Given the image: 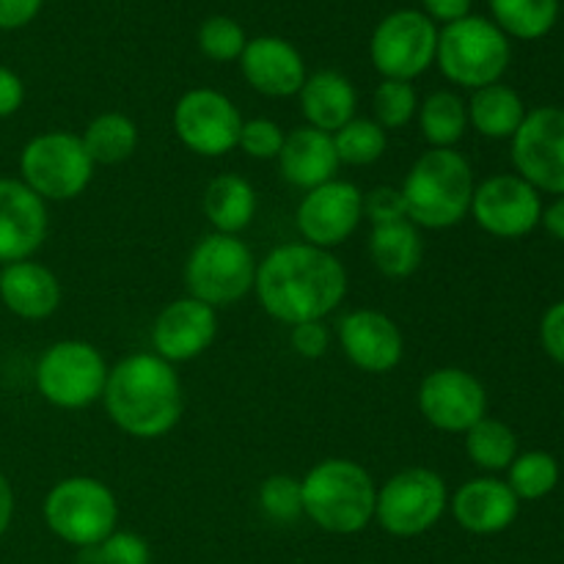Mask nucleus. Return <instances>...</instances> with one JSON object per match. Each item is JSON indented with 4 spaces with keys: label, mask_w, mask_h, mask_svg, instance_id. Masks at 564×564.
Listing matches in <instances>:
<instances>
[{
    "label": "nucleus",
    "mask_w": 564,
    "mask_h": 564,
    "mask_svg": "<svg viewBox=\"0 0 564 564\" xmlns=\"http://www.w3.org/2000/svg\"><path fill=\"white\" fill-rule=\"evenodd\" d=\"M466 455L482 471H507L521 452H518V435L510 424L499 419H479L466 433Z\"/></svg>",
    "instance_id": "7c9ffc66"
},
{
    "label": "nucleus",
    "mask_w": 564,
    "mask_h": 564,
    "mask_svg": "<svg viewBox=\"0 0 564 564\" xmlns=\"http://www.w3.org/2000/svg\"><path fill=\"white\" fill-rule=\"evenodd\" d=\"M11 518H14V488L6 479V474L0 471V538L11 527Z\"/></svg>",
    "instance_id": "49530a36"
},
{
    "label": "nucleus",
    "mask_w": 564,
    "mask_h": 564,
    "mask_svg": "<svg viewBox=\"0 0 564 564\" xmlns=\"http://www.w3.org/2000/svg\"><path fill=\"white\" fill-rule=\"evenodd\" d=\"M364 218H369V224H394V220H408L405 198H402L400 187L380 185L375 191L364 193Z\"/></svg>",
    "instance_id": "58836bf2"
},
{
    "label": "nucleus",
    "mask_w": 564,
    "mask_h": 564,
    "mask_svg": "<svg viewBox=\"0 0 564 564\" xmlns=\"http://www.w3.org/2000/svg\"><path fill=\"white\" fill-rule=\"evenodd\" d=\"M468 127L490 141H505L518 132V127L527 119V105L516 88L505 83L477 88L468 99Z\"/></svg>",
    "instance_id": "a878e982"
},
{
    "label": "nucleus",
    "mask_w": 564,
    "mask_h": 564,
    "mask_svg": "<svg viewBox=\"0 0 564 564\" xmlns=\"http://www.w3.org/2000/svg\"><path fill=\"white\" fill-rule=\"evenodd\" d=\"M25 102V83L9 66H0V119H9Z\"/></svg>",
    "instance_id": "37998d69"
},
{
    "label": "nucleus",
    "mask_w": 564,
    "mask_h": 564,
    "mask_svg": "<svg viewBox=\"0 0 564 564\" xmlns=\"http://www.w3.org/2000/svg\"><path fill=\"white\" fill-rule=\"evenodd\" d=\"M540 224L545 226V231H549L554 240L564 242V196L554 198L549 207H543V218H540Z\"/></svg>",
    "instance_id": "a18cd8bd"
},
{
    "label": "nucleus",
    "mask_w": 564,
    "mask_h": 564,
    "mask_svg": "<svg viewBox=\"0 0 564 564\" xmlns=\"http://www.w3.org/2000/svg\"><path fill=\"white\" fill-rule=\"evenodd\" d=\"M286 132L281 130L279 121L273 119H248L242 121L240 141L237 149L253 160H279L281 147H284Z\"/></svg>",
    "instance_id": "e433bc0d"
},
{
    "label": "nucleus",
    "mask_w": 564,
    "mask_h": 564,
    "mask_svg": "<svg viewBox=\"0 0 564 564\" xmlns=\"http://www.w3.org/2000/svg\"><path fill=\"white\" fill-rule=\"evenodd\" d=\"M494 22L507 39H534L549 36L560 17V0H488Z\"/></svg>",
    "instance_id": "c756f323"
},
{
    "label": "nucleus",
    "mask_w": 564,
    "mask_h": 564,
    "mask_svg": "<svg viewBox=\"0 0 564 564\" xmlns=\"http://www.w3.org/2000/svg\"><path fill=\"white\" fill-rule=\"evenodd\" d=\"M110 367L94 345L64 339L50 345L36 364V389L42 400L61 411H83L102 400Z\"/></svg>",
    "instance_id": "1a4fd4ad"
},
{
    "label": "nucleus",
    "mask_w": 564,
    "mask_h": 564,
    "mask_svg": "<svg viewBox=\"0 0 564 564\" xmlns=\"http://www.w3.org/2000/svg\"><path fill=\"white\" fill-rule=\"evenodd\" d=\"M290 345L301 358H306V361H317V358H323L325 352H328L330 334L328 328H325L323 319H319V323H301L292 328Z\"/></svg>",
    "instance_id": "ea45409f"
},
{
    "label": "nucleus",
    "mask_w": 564,
    "mask_h": 564,
    "mask_svg": "<svg viewBox=\"0 0 564 564\" xmlns=\"http://www.w3.org/2000/svg\"><path fill=\"white\" fill-rule=\"evenodd\" d=\"M97 549V564H152L149 543L135 532H113Z\"/></svg>",
    "instance_id": "4c0bfd02"
},
{
    "label": "nucleus",
    "mask_w": 564,
    "mask_h": 564,
    "mask_svg": "<svg viewBox=\"0 0 564 564\" xmlns=\"http://www.w3.org/2000/svg\"><path fill=\"white\" fill-rule=\"evenodd\" d=\"M471 3L474 0H422L424 14L433 22H444V25L471 14Z\"/></svg>",
    "instance_id": "c03bdc74"
},
{
    "label": "nucleus",
    "mask_w": 564,
    "mask_h": 564,
    "mask_svg": "<svg viewBox=\"0 0 564 564\" xmlns=\"http://www.w3.org/2000/svg\"><path fill=\"white\" fill-rule=\"evenodd\" d=\"M257 259L253 251L231 235L202 237L187 253L185 286L187 295L207 303L215 312L240 303L248 292H253L257 281Z\"/></svg>",
    "instance_id": "0eeeda50"
},
{
    "label": "nucleus",
    "mask_w": 564,
    "mask_h": 564,
    "mask_svg": "<svg viewBox=\"0 0 564 564\" xmlns=\"http://www.w3.org/2000/svg\"><path fill=\"white\" fill-rule=\"evenodd\" d=\"M419 130L430 149H455L468 130V108L455 91H433L419 105Z\"/></svg>",
    "instance_id": "c85d7f7f"
},
{
    "label": "nucleus",
    "mask_w": 564,
    "mask_h": 564,
    "mask_svg": "<svg viewBox=\"0 0 564 564\" xmlns=\"http://www.w3.org/2000/svg\"><path fill=\"white\" fill-rule=\"evenodd\" d=\"M507 471H510L507 485L518 496V501H540L554 494L560 485V463L551 452L543 449L518 455Z\"/></svg>",
    "instance_id": "2f4dec72"
},
{
    "label": "nucleus",
    "mask_w": 564,
    "mask_h": 564,
    "mask_svg": "<svg viewBox=\"0 0 564 564\" xmlns=\"http://www.w3.org/2000/svg\"><path fill=\"white\" fill-rule=\"evenodd\" d=\"M372 110L375 121H378L386 132L402 130V127L411 124L419 113L416 88L408 80H383L375 88Z\"/></svg>",
    "instance_id": "72a5a7b5"
},
{
    "label": "nucleus",
    "mask_w": 564,
    "mask_h": 564,
    "mask_svg": "<svg viewBox=\"0 0 564 564\" xmlns=\"http://www.w3.org/2000/svg\"><path fill=\"white\" fill-rule=\"evenodd\" d=\"M240 69L253 91L273 99L297 97L308 77L301 50L281 36L248 39L240 55Z\"/></svg>",
    "instance_id": "aec40b11"
},
{
    "label": "nucleus",
    "mask_w": 564,
    "mask_h": 564,
    "mask_svg": "<svg viewBox=\"0 0 564 564\" xmlns=\"http://www.w3.org/2000/svg\"><path fill=\"white\" fill-rule=\"evenodd\" d=\"M449 507L457 527L466 529L468 534L490 538L516 523L521 501L501 479L474 477L457 488V494L449 499Z\"/></svg>",
    "instance_id": "412c9836"
},
{
    "label": "nucleus",
    "mask_w": 564,
    "mask_h": 564,
    "mask_svg": "<svg viewBox=\"0 0 564 564\" xmlns=\"http://www.w3.org/2000/svg\"><path fill=\"white\" fill-rule=\"evenodd\" d=\"M102 402L110 422L130 438L141 441L169 435L185 411L182 380L174 364L154 352H132L110 367Z\"/></svg>",
    "instance_id": "f03ea898"
},
{
    "label": "nucleus",
    "mask_w": 564,
    "mask_h": 564,
    "mask_svg": "<svg viewBox=\"0 0 564 564\" xmlns=\"http://www.w3.org/2000/svg\"><path fill=\"white\" fill-rule=\"evenodd\" d=\"M341 352L356 369L369 375H389L405 356L402 330L389 314L375 308H352L336 325Z\"/></svg>",
    "instance_id": "f3484780"
},
{
    "label": "nucleus",
    "mask_w": 564,
    "mask_h": 564,
    "mask_svg": "<svg viewBox=\"0 0 564 564\" xmlns=\"http://www.w3.org/2000/svg\"><path fill=\"white\" fill-rule=\"evenodd\" d=\"M339 154H336L334 135L314 127H297L286 132L284 147L279 154V169L290 185L301 191L325 185L339 174Z\"/></svg>",
    "instance_id": "5701e85b"
},
{
    "label": "nucleus",
    "mask_w": 564,
    "mask_h": 564,
    "mask_svg": "<svg viewBox=\"0 0 564 564\" xmlns=\"http://www.w3.org/2000/svg\"><path fill=\"white\" fill-rule=\"evenodd\" d=\"M94 160L88 158L80 135L66 130L39 132L22 147V182L42 202H72L83 196L94 180Z\"/></svg>",
    "instance_id": "6e6552de"
},
{
    "label": "nucleus",
    "mask_w": 564,
    "mask_h": 564,
    "mask_svg": "<svg viewBox=\"0 0 564 564\" xmlns=\"http://www.w3.org/2000/svg\"><path fill=\"white\" fill-rule=\"evenodd\" d=\"M218 336V314L196 297H180L160 308L152 323V352L169 364L204 356Z\"/></svg>",
    "instance_id": "a211bd4d"
},
{
    "label": "nucleus",
    "mask_w": 564,
    "mask_h": 564,
    "mask_svg": "<svg viewBox=\"0 0 564 564\" xmlns=\"http://www.w3.org/2000/svg\"><path fill=\"white\" fill-rule=\"evenodd\" d=\"M369 257H372L378 273H383L386 279H408V275H413L424 257L419 226H413L411 220L372 226Z\"/></svg>",
    "instance_id": "bb28decb"
},
{
    "label": "nucleus",
    "mask_w": 564,
    "mask_h": 564,
    "mask_svg": "<svg viewBox=\"0 0 564 564\" xmlns=\"http://www.w3.org/2000/svg\"><path fill=\"white\" fill-rule=\"evenodd\" d=\"M61 281L44 264L33 259L3 264L0 270V301L11 314L22 319H47L61 306Z\"/></svg>",
    "instance_id": "4be33fe9"
},
{
    "label": "nucleus",
    "mask_w": 564,
    "mask_h": 564,
    "mask_svg": "<svg viewBox=\"0 0 564 564\" xmlns=\"http://www.w3.org/2000/svg\"><path fill=\"white\" fill-rule=\"evenodd\" d=\"M171 124L187 152L198 158H224L237 149L242 116L226 94L215 88H191L176 99Z\"/></svg>",
    "instance_id": "f8f14e48"
},
{
    "label": "nucleus",
    "mask_w": 564,
    "mask_h": 564,
    "mask_svg": "<svg viewBox=\"0 0 564 564\" xmlns=\"http://www.w3.org/2000/svg\"><path fill=\"white\" fill-rule=\"evenodd\" d=\"M510 58V39L494 20L468 14L438 31L435 64L446 80L460 88L477 91V88L501 83Z\"/></svg>",
    "instance_id": "39448f33"
},
{
    "label": "nucleus",
    "mask_w": 564,
    "mask_h": 564,
    "mask_svg": "<svg viewBox=\"0 0 564 564\" xmlns=\"http://www.w3.org/2000/svg\"><path fill=\"white\" fill-rule=\"evenodd\" d=\"M471 163L457 149H427L402 182L408 220L419 229H452L471 213Z\"/></svg>",
    "instance_id": "20e7f679"
},
{
    "label": "nucleus",
    "mask_w": 564,
    "mask_h": 564,
    "mask_svg": "<svg viewBox=\"0 0 564 564\" xmlns=\"http://www.w3.org/2000/svg\"><path fill=\"white\" fill-rule=\"evenodd\" d=\"M47 229V202L22 180L0 176V262L31 259L42 248Z\"/></svg>",
    "instance_id": "6ab92c4d"
},
{
    "label": "nucleus",
    "mask_w": 564,
    "mask_h": 564,
    "mask_svg": "<svg viewBox=\"0 0 564 564\" xmlns=\"http://www.w3.org/2000/svg\"><path fill=\"white\" fill-rule=\"evenodd\" d=\"M512 141V165L538 193L564 196V108L527 110Z\"/></svg>",
    "instance_id": "ddd939ff"
},
{
    "label": "nucleus",
    "mask_w": 564,
    "mask_h": 564,
    "mask_svg": "<svg viewBox=\"0 0 564 564\" xmlns=\"http://www.w3.org/2000/svg\"><path fill=\"white\" fill-rule=\"evenodd\" d=\"M449 507V490L433 468H402L378 488L375 521L391 538H419L427 534L444 518Z\"/></svg>",
    "instance_id": "9d476101"
},
{
    "label": "nucleus",
    "mask_w": 564,
    "mask_h": 564,
    "mask_svg": "<svg viewBox=\"0 0 564 564\" xmlns=\"http://www.w3.org/2000/svg\"><path fill=\"white\" fill-rule=\"evenodd\" d=\"M301 113L308 127L334 135L336 130L356 119L358 91L347 75L336 69H319L306 77L303 88L297 91Z\"/></svg>",
    "instance_id": "b1692460"
},
{
    "label": "nucleus",
    "mask_w": 564,
    "mask_h": 564,
    "mask_svg": "<svg viewBox=\"0 0 564 564\" xmlns=\"http://www.w3.org/2000/svg\"><path fill=\"white\" fill-rule=\"evenodd\" d=\"M259 196L240 174H220L204 191V215L218 235L237 237L253 224Z\"/></svg>",
    "instance_id": "393cba45"
},
{
    "label": "nucleus",
    "mask_w": 564,
    "mask_h": 564,
    "mask_svg": "<svg viewBox=\"0 0 564 564\" xmlns=\"http://www.w3.org/2000/svg\"><path fill=\"white\" fill-rule=\"evenodd\" d=\"M253 292L264 312L290 328L319 323L347 297V270L334 251L286 242L257 264Z\"/></svg>",
    "instance_id": "f257e3e1"
},
{
    "label": "nucleus",
    "mask_w": 564,
    "mask_h": 564,
    "mask_svg": "<svg viewBox=\"0 0 564 564\" xmlns=\"http://www.w3.org/2000/svg\"><path fill=\"white\" fill-rule=\"evenodd\" d=\"M419 411L430 427L441 433L466 435L479 419L488 416V391L460 367H441L419 383Z\"/></svg>",
    "instance_id": "2eb2a0df"
},
{
    "label": "nucleus",
    "mask_w": 564,
    "mask_h": 564,
    "mask_svg": "<svg viewBox=\"0 0 564 564\" xmlns=\"http://www.w3.org/2000/svg\"><path fill=\"white\" fill-rule=\"evenodd\" d=\"M334 147L341 165L364 169L383 158L389 149V132L375 119H352L334 132Z\"/></svg>",
    "instance_id": "473e14b6"
},
{
    "label": "nucleus",
    "mask_w": 564,
    "mask_h": 564,
    "mask_svg": "<svg viewBox=\"0 0 564 564\" xmlns=\"http://www.w3.org/2000/svg\"><path fill=\"white\" fill-rule=\"evenodd\" d=\"M259 507L275 523H295L303 516L301 479L292 474H270L259 485Z\"/></svg>",
    "instance_id": "c9c22d12"
},
{
    "label": "nucleus",
    "mask_w": 564,
    "mask_h": 564,
    "mask_svg": "<svg viewBox=\"0 0 564 564\" xmlns=\"http://www.w3.org/2000/svg\"><path fill=\"white\" fill-rule=\"evenodd\" d=\"M303 516L328 534H358L375 521L378 485L356 460L328 457L301 479Z\"/></svg>",
    "instance_id": "7ed1b4c3"
},
{
    "label": "nucleus",
    "mask_w": 564,
    "mask_h": 564,
    "mask_svg": "<svg viewBox=\"0 0 564 564\" xmlns=\"http://www.w3.org/2000/svg\"><path fill=\"white\" fill-rule=\"evenodd\" d=\"M246 44V31H242L240 22L231 20V17H207V20L202 22V28H198V50H202L209 61H215V64L240 61Z\"/></svg>",
    "instance_id": "f704fd0d"
},
{
    "label": "nucleus",
    "mask_w": 564,
    "mask_h": 564,
    "mask_svg": "<svg viewBox=\"0 0 564 564\" xmlns=\"http://www.w3.org/2000/svg\"><path fill=\"white\" fill-rule=\"evenodd\" d=\"M438 28L424 11L397 9L378 22L369 39V58L383 80L413 83L435 64Z\"/></svg>",
    "instance_id": "9b49d317"
},
{
    "label": "nucleus",
    "mask_w": 564,
    "mask_h": 564,
    "mask_svg": "<svg viewBox=\"0 0 564 564\" xmlns=\"http://www.w3.org/2000/svg\"><path fill=\"white\" fill-rule=\"evenodd\" d=\"M361 220L364 193L345 180H330L306 191L295 213V226L303 242L325 251H334L336 246L350 240Z\"/></svg>",
    "instance_id": "dca6fc26"
},
{
    "label": "nucleus",
    "mask_w": 564,
    "mask_h": 564,
    "mask_svg": "<svg viewBox=\"0 0 564 564\" xmlns=\"http://www.w3.org/2000/svg\"><path fill=\"white\" fill-rule=\"evenodd\" d=\"M471 215L479 229L499 240L532 235L543 218V198L518 174H496L474 187Z\"/></svg>",
    "instance_id": "4468645a"
},
{
    "label": "nucleus",
    "mask_w": 564,
    "mask_h": 564,
    "mask_svg": "<svg viewBox=\"0 0 564 564\" xmlns=\"http://www.w3.org/2000/svg\"><path fill=\"white\" fill-rule=\"evenodd\" d=\"M44 0H0V31H17L36 20Z\"/></svg>",
    "instance_id": "79ce46f5"
},
{
    "label": "nucleus",
    "mask_w": 564,
    "mask_h": 564,
    "mask_svg": "<svg viewBox=\"0 0 564 564\" xmlns=\"http://www.w3.org/2000/svg\"><path fill=\"white\" fill-rule=\"evenodd\" d=\"M44 523L75 549H94L116 532L119 501L97 477H66L44 496Z\"/></svg>",
    "instance_id": "423d86ee"
},
{
    "label": "nucleus",
    "mask_w": 564,
    "mask_h": 564,
    "mask_svg": "<svg viewBox=\"0 0 564 564\" xmlns=\"http://www.w3.org/2000/svg\"><path fill=\"white\" fill-rule=\"evenodd\" d=\"M80 141L94 165H119L135 154L138 124L127 113L108 110L88 121Z\"/></svg>",
    "instance_id": "cd10ccee"
},
{
    "label": "nucleus",
    "mask_w": 564,
    "mask_h": 564,
    "mask_svg": "<svg viewBox=\"0 0 564 564\" xmlns=\"http://www.w3.org/2000/svg\"><path fill=\"white\" fill-rule=\"evenodd\" d=\"M540 341L549 358H554L560 367H564V301L554 303L549 312L543 314L540 323Z\"/></svg>",
    "instance_id": "a19ab883"
}]
</instances>
